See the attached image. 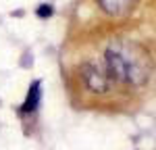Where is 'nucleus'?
Masks as SVG:
<instances>
[{"mask_svg":"<svg viewBox=\"0 0 156 150\" xmlns=\"http://www.w3.org/2000/svg\"><path fill=\"white\" fill-rule=\"evenodd\" d=\"M106 71L110 79L127 86H142L150 77L152 61L144 46L135 42H115L106 50Z\"/></svg>","mask_w":156,"mask_h":150,"instance_id":"f257e3e1","label":"nucleus"},{"mask_svg":"<svg viewBox=\"0 0 156 150\" xmlns=\"http://www.w3.org/2000/svg\"><path fill=\"white\" fill-rule=\"evenodd\" d=\"M81 73H83L85 86L90 88L92 92H106L108 86H110V75H108L106 67H100V65H94V62H87V65H83Z\"/></svg>","mask_w":156,"mask_h":150,"instance_id":"f03ea898","label":"nucleus"},{"mask_svg":"<svg viewBox=\"0 0 156 150\" xmlns=\"http://www.w3.org/2000/svg\"><path fill=\"white\" fill-rule=\"evenodd\" d=\"M98 2L108 15H125L135 4V0H98Z\"/></svg>","mask_w":156,"mask_h":150,"instance_id":"7ed1b4c3","label":"nucleus"},{"mask_svg":"<svg viewBox=\"0 0 156 150\" xmlns=\"http://www.w3.org/2000/svg\"><path fill=\"white\" fill-rule=\"evenodd\" d=\"M40 88H42V84H40V81H34V84H31L29 94H27L23 106H21V111H23V112H31V111H36V109H37V104H40V96H42Z\"/></svg>","mask_w":156,"mask_h":150,"instance_id":"20e7f679","label":"nucleus"}]
</instances>
